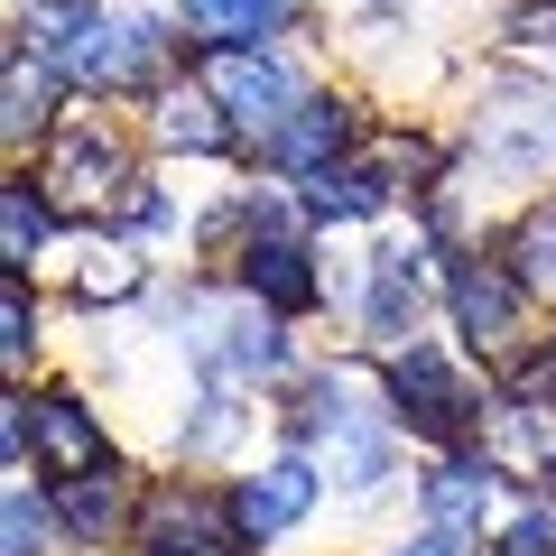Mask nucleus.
<instances>
[{
	"label": "nucleus",
	"mask_w": 556,
	"mask_h": 556,
	"mask_svg": "<svg viewBox=\"0 0 556 556\" xmlns=\"http://www.w3.org/2000/svg\"><path fill=\"white\" fill-rule=\"evenodd\" d=\"M56 538H65L56 492H38L28 473H10V492H0V556H47Z\"/></svg>",
	"instance_id": "16"
},
{
	"label": "nucleus",
	"mask_w": 556,
	"mask_h": 556,
	"mask_svg": "<svg viewBox=\"0 0 556 556\" xmlns=\"http://www.w3.org/2000/svg\"><path fill=\"white\" fill-rule=\"evenodd\" d=\"M56 492V519H65V547H93V556H112V547H130L139 538V482H130V464H102V473H84V482H47Z\"/></svg>",
	"instance_id": "10"
},
{
	"label": "nucleus",
	"mask_w": 556,
	"mask_h": 556,
	"mask_svg": "<svg viewBox=\"0 0 556 556\" xmlns=\"http://www.w3.org/2000/svg\"><path fill=\"white\" fill-rule=\"evenodd\" d=\"M482 556H556V492H529L501 510V529L482 538Z\"/></svg>",
	"instance_id": "19"
},
{
	"label": "nucleus",
	"mask_w": 556,
	"mask_h": 556,
	"mask_svg": "<svg viewBox=\"0 0 556 556\" xmlns=\"http://www.w3.org/2000/svg\"><path fill=\"white\" fill-rule=\"evenodd\" d=\"M529 288H519V269L501 251H464L445 260V316H455V343L482 362V371H510L519 353H538L529 334Z\"/></svg>",
	"instance_id": "2"
},
{
	"label": "nucleus",
	"mask_w": 556,
	"mask_h": 556,
	"mask_svg": "<svg viewBox=\"0 0 556 556\" xmlns=\"http://www.w3.org/2000/svg\"><path fill=\"white\" fill-rule=\"evenodd\" d=\"M547 10H556V0H547Z\"/></svg>",
	"instance_id": "23"
},
{
	"label": "nucleus",
	"mask_w": 556,
	"mask_h": 556,
	"mask_svg": "<svg viewBox=\"0 0 556 556\" xmlns=\"http://www.w3.org/2000/svg\"><path fill=\"white\" fill-rule=\"evenodd\" d=\"M149 149L159 159H241V121L195 75H177L167 93H149Z\"/></svg>",
	"instance_id": "12"
},
{
	"label": "nucleus",
	"mask_w": 556,
	"mask_h": 556,
	"mask_svg": "<svg viewBox=\"0 0 556 556\" xmlns=\"http://www.w3.org/2000/svg\"><path fill=\"white\" fill-rule=\"evenodd\" d=\"M0 362H10V380H28V362H38V298H28V278H0Z\"/></svg>",
	"instance_id": "21"
},
{
	"label": "nucleus",
	"mask_w": 556,
	"mask_h": 556,
	"mask_svg": "<svg viewBox=\"0 0 556 556\" xmlns=\"http://www.w3.org/2000/svg\"><path fill=\"white\" fill-rule=\"evenodd\" d=\"M65 93H75V84H65L28 38H10V56H0V139H10L20 159H28V149H47L56 121H65Z\"/></svg>",
	"instance_id": "11"
},
{
	"label": "nucleus",
	"mask_w": 556,
	"mask_h": 556,
	"mask_svg": "<svg viewBox=\"0 0 556 556\" xmlns=\"http://www.w3.org/2000/svg\"><path fill=\"white\" fill-rule=\"evenodd\" d=\"M316 501H325V464L306 455V445H288V455H269L260 473L232 482V519H241V538H251V547L306 529V519H316Z\"/></svg>",
	"instance_id": "8"
},
{
	"label": "nucleus",
	"mask_w": 556,
	"mask_h": 556,
	"mask_svg": "<svg viewBox=\"0 0 556 556\" xmlns=\"http://www.w3.org/2000/svg\"><path fill=\"white\" fill-rule=\"evenodd\" d=\"M547 343H556V334H547Z\"/></svg>",
	"instance_id": "24"
},
{
	"label": "nucleus",
	"mask_w": 556,
	"mask_h": 556,
	"mask_svg": "<svg viewBox=\"0 0 556 556\" xmlns=\"http://www.w3.org/2000/svg\"><path fill=\"white\" fill-rule=\"evenodd\" d=\"M28 455H38L47 482H84L102 464H121L112 427H102V408L84 390H28Z\"/></svg>",
	"instance_id": "7"
},
{
	"label": "nucleus",
	"mask_w": 556,
	"mask_h": 556,
	"mask_svg": "<svg viewBox=\"0 0 556 556\" xmlns=\"http://www.w3.org/2000/svg\"><path fill=\"white\" fill-rule=\"evenodd\" d=\"M417 306H427V241H380L371 260H362V343H380V353H399V343H417Z\"/></svg>",
	"instance_id": "9"
},
{
	"label": "nucleus",
	"mask_w": 556,
	"mask_h": 556,
	"mask_svg": "<svg viewBox=\"0 0 556 556\" xmlns=\"http://www.w3.org/2000/svg\"><path fill=\"white\" fill-rule=\"evenodd\" d=\"M417 519H427V538L482 547V538L501 529V455H492V445H455V455H437L427 482H417Z\"/></svg>",
	"instance_id": "6"
},
{
	"label": "nucleus",
	"mask_w": 556,
	"mask_h": 556,
	"mask_svg": "<svg viewBox=\"0 0 556 556\" xmlns=\"http://www.w3.org/2000/svg\"><path fill=\"white\" fill-rule=\"evenodd\" d=\"M241 417H251V408H241V390H223V380H214V390L195 399V417L177 427V464H204V455H223V445L241 437Z\"/></svg>",
	"instance_id": "18"
},
{
	"label": "nucleus",
	"mask_w": 556,
	"mask_h": 556,
	"mask_svg": "<svg viewBox=\"0 0 556 556\" xmlns=\"http://www.w3.org/2000/svg\"><path fill=\"white\" fill-rule=\"evenodd\" d=\"M501 260L519 269V288H529V298H556V195H538L529 214L501 232Z\"/></svg>",
	"instance_id": "17"
},
{
	"label": "nucleus",
	"mask_w": 556,
	"mask_h": 556,
	"mask_svg": "<svg viewBox=\"0 0 556 556\" xmlns=\"http://www.w3.org/2000/svg\"><path fill=\"white\" fill-rule=\"evenodd\" d=\"M56 204H47V186H38V167H10V186H0V269L10 278H28L47 260V241H56Z\"/></svg>",
	"instance_id": "15"
},
{
	"label": "nucleus",
	"mask_w": 556,
	"mask_h": 556,
	"mask_svg": "<svg viewBox=\"0 0 556 556\" xmlns=\"http://www.w3.org/2000/svg\"><path fill=\"white\" fill-rule=\"evenodd\" d=\"M195 84L241 121V139H278L316 84L288 65V47H195Z\"/></svg>",
	"instance_id": "4"
},
{
	"label": "nucleus",
	"mask_w": 556,
	"mask_h": 556,
	"mask_svg": "<svg viewBox=\"0 0 556 556\" xmlns=\"http://www.w3.org/2000/svg\"><path fill=\"white\" fill-rule=\"evenodd\" d=\"M380 556H464V547H455V538H427V529H417V538H399V547H380Z\"/></svg>",
	"instance_id": "22"
},
{
	"label": "nucleus",
	"mask_w": 556,
	"mask_h": 556,
	"mask_svg": "<svg viewBox=\"0 0 556 556\" xmlns=\"http://www.w3.org/2000/svg\"><path fill=\"white\" fill-rule=\"evenodd\" d=\"M362 130H371V112H362L353 84H316V93L288 112V130L260 139V159H269V177L298 186V177H325V167L362 159Z\"/></svg>",
	"instance_id": "5"
},
{
	"label": "nucleus",
	"mask_w": 556,
	"mask_h": 556,
	"mask_svg": "<svg viewBox=\"0 0 556 556\" xmlns=\"http://www.w3.org/2000/svg\"><path fill=\"white\" fill-rule=\"evenodd\" d=\"M177 28H195V47H278L306 38V0H177Z\"/></svg>",
	"instance_id": "13"
},
{
	"label": "nucleus",
	"mask_w": 556,
	"mask_h": 556,
	"mask_svg": "<svg viewBox=\"0 0 556 556\" xmlns=\"http://www.w3.org/2000/svg\"><path fill=\"white\" fill-rule=\"evenodd\" d=\"M38 186H47V204H56L65 223H102V232H112L121 195L139 186L130 139H121L112 121H56V139L38 149Z\"/></svg>",
	"instance_id": "3"
},
{
	"label": "nucleus",
	"mask_w": 556,
	"mask_h": 556,
	"mask_svg": "<svg viewBox=\"0 0 556 556\" xmlns=\"http://www.w3.org/2000/svg\"><path fill=\"white\" fill-rule=\"evenodd\" d=\"M139 288H149V260H139L130 241H102V251L75 269V306H102V298H139Z\"/></svg>",
	"instance_id": "20"
},
{
	"label": "nucleus",
	"mask_w": 556,
	"mask_h": 556,
	"mask_svg": "<svg viewBox=\"0 0 556 556\" xmlns=\"http://www.w3.org/2000/svg\"><path fill=\"white\" fill-rule=\"evenodd\" d=\"M390 195H399V177L371 159V149L343 159V167H325V177H298L306 223H371V214H390Z\"/></svg>",
	"instance_id": "14"
},
{
	"label": "nucleus",
	"mask_w": 556,
	"mask_h": 556,
	"mask_svg": "<svg viewBox=\"0 0 556 556\" xmlns=\"http://www.w3.org/2000/svg\"><path fill=\"white\" fill-rule=\"evenodd\" d=\"M380 408H390L399 437L455 455V445H473L482 417H492V371H473L445 343H399V353H380Z\"/></svg>",
	"instance_id": "1"
}]
</instances>
